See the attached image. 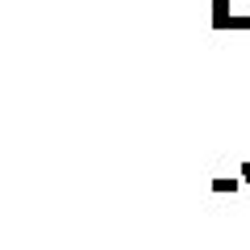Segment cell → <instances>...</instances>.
Here are the masks:
<instances>
[{
    "instance_id": "cell-1",
    "label": "cell",
    "mask_w": 250,
    "mask_h": 250,
    "mask_svg": "<svg viewBox=\"0 0 250 250\" xmlns=\"http://www.w3.org/2000/svg\"><path fill=\"white\" fill-rule=\"evenodd\" d=\"M213 25L221 34L250 29V0H213Z\"/></svg>"
},
{
    "instance_id": "cell-2",
    "label": "cell",
    "mask_w": 250,
    "mask_h": 250,
    "mask_svg": "<svg viewBox=\"0 0 250 250\" xmlns=\"http://www.w3.org/2000/svg\"><path fill=\"white\" fill-rule=\"evenodd\" d=\"M238 188H242V179L238 175H221V179H213V192H217V196H225V192H238Z\"/></svg>"
},
{
    "instance_id": "cell-3",
    "label": "cell",
    "mask_w": 250,
    "mask_h": 250,
    "mask_svg": "<svg viewBox=\"0 0 250 250\" xmlns=\"http://www.w3.org/2000/svg\"><path fill=\"white\" fill-rule=\"evenodd\" d=\"M242 184L250 188V163H242Z\"/></svg>"
}]
</instances>
